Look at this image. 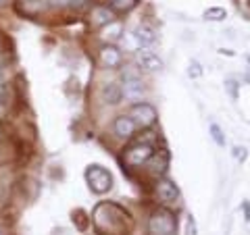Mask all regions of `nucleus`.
Listing matches in <instances>:
<instances>
[{"label": "nucleus", "instance_id": "17", "mask_svg": "<svg viewBox=\"0 0 250 235\" xmlns=\"http://www.w3.org/2000/svg\"><path fill=\"white\" fill-rule=\"evenodd\" d=\"M228 17V11L221 9V6H210V9L205 11V19L207 21H223Z\"/></svg>", "mask_w": 250, "mask_h": 235}, {"label": "nucleus", "instance_id": "9", "mask_svg": "<svg viewBox=\"0 0 250 235\" xmlns=\"http://www.w3.org/2000/svg\"><path fill=\"white\" fill-rule=\"evenodd\" d=\"M134 42L138 44L140 50H146V48H150V46H154L156 44V31H154V27L146 25V23L138 25L136 31H134Z\"/></svg>", "mask_w": 250, "mask_h": 235}, {"label": "nucleus", "instance_id": "24", "mask_svg": "<svg viewBox=\"0 0 250 235\" xmlns=\"http://www.w3.org/2000/svg\"><path fill=\"white\" fill-rule=\"evenodd\" d=\"M246 79H248V81H250V73H246Z\"/></svg>", "mask_w": 250, "mask_h": 235}, {"label": "nucleus", "instance_id": "1", "mask_svg": "<svg viewBox=\"0 0 250 235\" xmlns=\"http://www.w3.org/2000/svg\"><path fill=\"white\" fill-rule=\"evenodd\" d=\"M94 229L100 235H129L131 233V215L115 202H100L92 213Z\"/></svg>", "mask_w": 250, "mask_h": 235}, {"label": "nucleus", "instance_id": "11", "mask_svg": "<svg viewBox=\"0 0 250 235\" xmlns=\"http://www.w3.org/2000/svg\"><path fill=\"white\" fill-rule=\"evenodd\" d=\"M138 62H140V67L146 69V71H150V73L161 71V69H163V59L156 52H152L150 48L138 52Z\"/></svg>", "mask_w": 250, "mask_h": 235}, {"label": "nucleus", "instance_id": "6", "mask_svg": "<svg viewBox=\"0 0 250 235\" xmlns=\"http://www.w3.org/2000/svg\"><path fill=\"white\" fill-rule=\"evenodd\" d=\"M129 117L134 119V123L138 127H152L159 119V113H156V108L148 102H138L129 108Z\"/></svg>", "mask_w": 250, "mask_h": 235}, {"label": "nucleus", "instance_id": "10", "mask_svg": "<svg viewBox=\"0 0 250 235\" xmlns=\"http://www.w3.org/2000/svg\"><path fill=\"white\" fill-rule=\"evenodd\" d=\"M138 129V125L134 123V119H131L129 115H121V117H117L115 123H113V131H115V136L117 137H121V139H127L134 136V131Z\"/></svg>", "mask_w": 250, "mask_h": 235}, {"label": "nucleus", "instance_id": "26", "mask_svg": "<svg viewBox=\"0 0 250 235\" xmlns=\"http://www.w3.org/2000/svg\"><path fill=\"white\" fill-rule=\"evenodd\" d=\"M2 2H6V0H0V4H2Z\"/></svg>", "mask_w": 250, "mask_h": 235}, {"label": "nucleus", "instance_id": "16", "mask_svg": "<svg viewBox=\"0 0 250 235\" xmlns=\"http://www.w3.org/2000/svg\"><path fill=\"white\" fill-rule=\"evenodd\" d=\"M54 6H61V9H69V11H82L90 4V0H50Z\"/></svg>", "mask_w": 250, "mask_h": 235}, {"label": "nucleus", "instance_id": "19", "mask_svg": "<svg viewBox=\"0 0 250 235\" xmlns=\"http://www.w3.org/2000/svg\"><path fill=\"white\" fill-rule=\"evenodd\" d=\"M238 88H240V83L236 79H225V90L229 92V96L233 100H238Z\"/></svg>", "mask_w": 250, "mask_h": 235}, {"label": "nucleus", "instance_id": "12", "mask_svg": "<svg viewBox=\"0 0 250 235\" xmlns=\"http://www.w3.org/2000/svg\"><path fill=\"white\" fill-rule=\"evenodd\" d=\"M100 96H103V100H104L106 104L115 106V104H119V102H121L123 90H121V85H119V83L111 81V83H104V85H103V92H100Z\"/></svg>", "mask_w": 250, "mask_h": 235}, {"label": "nucleus", "instance_id": "15", "mask_svg": "<svg viewBox=\"0 0 250 235\" xmlns=\"http://www.w3.org/2000/svg\"><path fill=\"white\" fill-rule=\"evenodd\" d=\"M121 36H123V25L121 23H117V21L108 23V25L103 29V38L106 42H115V40H119Z\"/></svg>", "mask_w": 250, "mask_h": 235}, {"label": "nucleus", "instance_id": "3", "mask_svg": "<svg viewBox=\"0 0 250 235\" xmlns=\"http://www.w3.org/2000/svg\"><path fill=\"white\" fill-rule=\"evenodd\" d=\"M121 79H123V85H121V90H123V96L129 100V102H138V100H142L144 96V81H142V75H140V71L136 67H123V71H121Z\"/></svg>", "mask_w": 250, "mask_h": 235}, {"label": "nucleus", "instance_id": "20", "mask_svg": "<svg viewBox=\"0 0 250 235\" xmlns=\"http://www.w3.org/2000/svg\"><path fill=\"white\" fill-rule=\"evenodd\" d=\"M188 75H190L192 79H198V77L202 75V67H200V62L192 60V62H190V69H188Z\"/></svg>", "mask_w": 250, "mask_h": 235}, {"label": "nucleus", "instance_id": "22", "mask_svg": "<svg viewBox=\"0 0 250 235\" xmlns=\"http://www.w3.org/2000/svg\"><path fill=\"white\" fill-rule=\"evenodd\" d=\"M233 156H236V160H238V162H244V160H246V156H248L246 148H244V146H236V148H233Z\"/></svg>", "mask_w": 250, "mask_h": 235}, {"label": "nucleus", "instance_id": "7", "mask_svg": "<svg viewBox=\"0 0 250 235\" xmlns=\"http://www.w3.org/2000/svg\"><path fill=\"white\" fill-rule=\"evenodd\" d=\"M154 194L163 204H173V202H177V198H179L177 185L171 181V179H165V177L154 183Z\"/></svg>", "mask_w": 250, "mask_h": 235}, {"label": "nucleus", "instance_id": "21", "mask_svg": "<svg viewBox=\"0 0 250 235\" xmlns=\"http://www.w3.org/2000/svg\"><path fill=\"white\" fill-rule=\"evenodd\" d=\"M186 235H196V221L194 216H186Z\"/></svg>", "mask_w": 250, "mask_h": 235}, {"label": "nucleus", "instance_id": "23", "mask_svg": "<svg viewBox=\"0 0 250 235\" xmlns=\"http://www.w3.org/2000/svg\"><path fill=\"white\" fill-rule=\"evenodd\" d=\"M2 137H4V127L0 125V139H2Z\"/></svg>", "mask_w": 250, "mask_h": 235}, {"label": "nucleus", "instance_id": "4", "mask_svg": "<svg viewBox=\"0 0 250 235\" xmlns=\"http://www.w3.org/2000/svg\"><path fill=\"white\" fill-rule=\"evenodd\" d=\"M85 181H88V187H90L94 194L103 196L106 192H111V187H113V175L108 173L103 164H90V167L85 169Z\"/></svg>", "mask_w": 250, "mask_h": 235}, {"label": "nucleus", "instance_id": "2", "mask_svg": "<svg viewBox=\"0 0 250 235\" xmlns=\"http://www.w3.org/2000/svg\"><path fill=\"white\" fill-rule=\"evenodd\" d=\"M146 231H148V235H175L177 218L167 208H156L154 213L148 216Z\"/></svg>", "mask_w": 250, "mask_h": 235}, {"label": "nucleus", "instance_id": "5", "mask_svg": "<svg viewBox=\"0 0 250 235\" xmlns=\"http://www.w3.org/2000/svg\"><path fill=\"white\" fill-rule=\"evenodd\" d=\"M154 156V146L148 142H140L129 146L127 150L123 152V162L127 167H142V164H148L150 158Z\"/></svg>", "mask_w": 250, "mask_h": 235}, {"label": "nucleus", "instance_id": "28", "mask_svg": "<svg viewBox=\"0 0 250 235\" xmlns=\"http://www.w3.org/2000/svg\"><path fill=\"white\" fill-rule=\"evenodd\" d=\"M248 6H250V0H248Z\"/></svg>", "mask_w": 250, "mask_h": 235}, {"label": "nucleus", "instance_id": "25", "mask_svg": "<svg viewBox=\"0 0 250 235\" xmlns=\"http://www.w3.org/2000/svg\"><path fill=\"white\" fill-rule=\"evenodd\" d=\"M248 65H250V54H248Z\"/></svg>", "mask_w": 250, "mask_h": 235}, {"label": "nucleus", "instance_id": "14", "mask_svg": "<svg viewBox=\"0 0 250 235\" xmlns=\"http://www.w3.org/2000/svg\"><path fill=\"white\" fill-rule=\"evenodd\" d=\"M106 6L111 9L113 13H129L131 9L138 6V0H106Z\"/></svg>", "mask_w": 250, "mask_h": 235}, {"label": "nucleus", "instance_id": "27", "mask_svg": "<svg viewBox=\"0 0 250 235\" xmlns=\"http://www.w3.org/2000/svg\"><path fill=\"white\" fill-rule=\"evenodd\" d=\"M0 83H2V77H0Z\"/></svg>", "mask_w": 250, "mask_h": 235}, {"label": "nucleus", "instance_id": "13", "mask_svg": "<svg viewBox=\"0 0 250 235\" xmlns=\"http://www.w3.org/2000/svg\"><path fill=\"white\" fill-rule=\"evenodd\" d=\"M92 21L96 23V25H108V23L115 21V13L108 9V6H96V9L92 11Z\"/></svg>", "mask_w": 250, "mask_h": 235}, {"label": "nucleus", "instance_id": "8", "mask_svg": "<svg viewBox=\"0 0 250 235\" xmlns=\"http://www.w3.org/2000/svg\"><path fill=\"white\" fill-rule=\"evenodd\" d=\"M98 59L104 69H119L123 65V52L115 44H104L98 52Z\"/></svg>", "mask_w": 250, "mask_h": 235}, {"label": "nucleus", "instance_id": "18", "mask_svg": "<svg viewBox=\"0 0 250 235\" xmlns=\"http://www.w3.org/2000/svg\"><path fill=\"white\" fill-rule=\"evenodd\" d=\"M208 131H210V137H213V142H215L219 148H223V146H225V136H223L221 127H219L217 123H210V125H208Z\"/></svg>", "mask_w": 250, "mask_h": 235}, {"label": "nucleus", "instance_id": "29", "mask_svg": "<svg viewBox=\"0 0 250 235\" xmlns=\"http://www.w3.org/2000/svg\"><path fill=\"white\" fill-rule=\"evenodd\" d=\"M0 235H2V231H0Z\"/></svg>", "mask_w": 250, "mask_h": 235}]
</instances>
